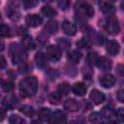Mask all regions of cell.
<instances>
[{"mask_svg":"<svg viewBox=\"0 0 124 124\" xmlns=\"http://www.w3.org/2000/svg\"><path fill=\"white\" fill-rule=\"evenodd\" d=\"M38 89V80L35 77H27L19 82V91L25 97L33 96Z\"/></svg>","mask_w":124,"mask_h":124,"instance_id":"obj_1","label":"cell"},{"mask_svg":"<svg viewBox=\"0 0 124 124\" xmlns=\"http://www.w3.org/2000/svg\"><path fill=\"white\" fill-rule=\"evenodd\" d=\"M100 24L102 25V27L108 33V34H111V35H116L119 33L120 31V26H119V23H118V20L116 17L112 16H109L108 17L103 19Z\"/></svg>","mask_w":124,"mask_h":124,"instance_id":"obj_2","label":"cell"},{"mask_svg":"<svg viewBox=\"0 0 124 124\" xmlns=\"http://www.w3.org/2000/svg\"><path fill=\"white\" fill-rule=\"evenodd\" d=\"M11 54H12V60L14 64H18L20 62H23L27 57L25 48L21 45H18V44L12 45Z\"/></svg>","mask_w":124,"mask_h":124,"instance_id":"obj_3","label":"cell"},{"mask_svg":"<svg viewBox=\"0 0 124 124\" xmlns=\"http://www.w3.org/2000/svg\"><path fill=\"white\" fill-rule=\"evenodd\" d=\"M76 12L81 16H86V17H91L94 15V9L92 6L86 2H78L75 6Z\"/></svg>","mask_w":124,"mask_h":124,"instance_id":"obj_4","label":"cell"},{"mask_svg":"<svg viewBox=\"0 0 124 124\" xmlns=\"http://www.w3.org/2000/svg\"><path fill=\"white\" fill-rule=\"evenodd\" d=\"M46 56L48 57V59H50L51 61H58L61 58V51L60 48L55 46H49L46 48Z\"/></svg>","mask_w":124,"mask_h":124,"instance_id":"obj_5","label":"cell"},{"mask_svg":"<svg viewBox=\"0 0 124 124\" xmlns=\"http://www.w3.org/2000/svg\"><path fill=\"white\" fill-rule=\"evenodd\" d=\"M100 83L105 88H110L115 83V78L112 75H110V74H106V75L101 77Z\"/></svg>","mask_w":124,"mask_h":124,"instance_id":"obj_6","label":"cell"},{"mask_svg":"<svg viewBox=\"0 0 124 124\" xmlns=\"http://www.w3.org/2000/svg\"><path fill=\"white\" fill-rule=\"evenodd\" d=\"M89 98L96 105H100V104H102L105 101V95H104V93H102L98 89H93L90 92V94H89Z\"/></svg>","mask_w":124,"mask_h":124,"instance_id":"obj_7","label":"cell"},{"mask_svg":"<svg viewBox=\"0 0 124 124\" xmlns=\"http://www.w3.org/2000/svg\"><path fill=\"white\" fill-rule=\"evenodd\" d=\"M62 29H63L64 33L68 36H74L77 33L76 25L69 20H64L62 22Z\"/></svg>","mask_w":124,"mask_h":124,"instance_id":"obj_8","label":"cell"},{"mask_svg":"<svg viewBox=\"0 0 124 124\" xmlns=\"http://www.w3.org/2000/svg\"><path fill=\"white\" fill-rule=\"evenodd\" d=\"M25 21L31 27H37V26L41 25V23L43 22V18L39 15H29L26 17Z\"/></svg>","mask_w":124,"mask_h":124,"instance_id":"obj_9","label":"cell"},{"mask_svg":"<svg viewBox=\"0 0 124 124\" xmlns=\"http://www.w3.org/2000/svg\"><path fill=\"white\" fill-rule=\"evenodd\" d=\"M95 63L97 67L103 71H107L111 68V61L107 57H98Z\"/></svg>","mask_w":124,"mask_h":124,"instance_id":"obj_10","label":"cell"},{"mask_svg":"<svg viewBox=\"0 0 124 124\" xmlns=\"http://www.w3.org/2000/svg\"><path fill=\"white\" fill-rule=\"evenodd\" d=\"M49 122H51V123H65V122H67V117H66L64 112L57 110L51 114V118H50Z\"/></svg>","mask_w":124,"mask_h":124,"instance_id":"obj_11","label":"cell"},{"mask_svg":"<svg viewBox=\"0 0 124 124\" xmlns=\"http://www.w3.org/2000/svg\"><path fill=\"white\" fill-rule=\"evenodd\" d=\"M107 52L110 55H116L118 54L119 50H120V46H119V44L115 41H109L108 44H107Z\"/></svg>","mask_w":124,"mask_h":124,"instance_id":"obj_12","label":"cell"},{"mask_svg":"<svg viewBox=\"0 0 124 124\" xmlns=\"http://www.w3.org/2000/svg\"><path fill=\"white\" fill-rule=\"evenodd\" d=\"M72 90H73V92L76 95H78V96H83V95H85L87 88H86V86H85L84 83H82V82H76L73 85Z\"/></svg>","mask_w":124,"mask_h":124,"instance_id":"obj_13","label":"cell"},{"mask_svg":"<svg viewBox=\"0 0 124 124\" xmlns=\"http://www.w3.org/2000/svg\"><path fill=\"white\" fill-rule=\"evenodd\" d=\"M79 108L78 103L75 99H68L64 102V108L69 111H77Z\"/></svg>","mask_w":124,"mask_h":124,"instance_id":"obj_14","label":"cell"},{"mask_svg":"<svg viewBox=\"0 0 124 124\" xmlns=\"http://www.w3.org/2000/svg\"><path fill=\"white\" fill-rule=\"evenodd\" d=\"M100 10L102 11L103 14L105 15H108V16H112L115 12V8L113 5H111L110 3H108V2H104L101 4L100 6Z\"/></svg>","mask_w":124,"mask_h":124,"instance_id":"obj_15","label":"cell"},{"mask_svg":"<svg viewBox=\"0 0 124 124\" xmlns=\"http://www.w3.org/2000/svg\"><path fill=\"white\" fill-rule=\"evenodd\" d=\"M51 111L48 109V108H41L39 111H38V118L41 120V121H49L50 118H51Z\"/></svg>","mask_w":124,"mask_h":124,"instance_id":"obj_16","label":"cell"},{"mask_svg":"<svg viewBox=\"0 0 124 124\" xmlns=\"http://www.w3.org/2000/svg\"><path fill=\"white\" fill-rule=\"evenodd\" d=\"M57 29H58V24L57 21L55 20H49L48 22H46L45 26V30L48 34H55L57 32Z\"/></svg>","mask_w":124,"mask_h":124,"instance_id":"obj_17","label":"cell"},{"mask_svg":"<svg viewBox=\"0 0 124 124\" xmlns=\"http://www.w3.org/2000/svg\"><path fill=\"white\" fill-rule=\"evenodd\" d=\"M21 46L25 49H33L35 46V43L30 36H24L21 40Z\"/></svg>","mask_w":124,"mask_h":124,"instance_id":"obj_18","label":"cell"},{"mask_svg":"<svg viewBox=\"0 0 124 124\" xmlns=\"http://www.w3.org/2000/svg\"><path fill=\"white\" fill-rule=\"evenodd\" d=\"M67 58L72 63H78L80 58H81V53L79 51H78V50H72V51H70L68 53Z\"/></svg>","mask_w":124,"mask_h":124,"instance_id":"obj_19","label":"cell"},{"mask_svg":"<svg viewBox=\"0 0 124 124\" xmlns=\"http://www.w3.org/2000/svg\"><path fill=\"white\" fill-rule=\"evenodd\" d=\"M35 61H36L37 66L40 67V68H44L46 65V55L43 52H38L36 54Z\"/></svg>","mask_w":124,"mask_h":124,"instance_id":"obj_20","label":"cell"},{"mask_svg":"<svg viewBox=\"0 0 124 124\" xmlns=\"http://www.w3.org/2000/svg\"><path fill=\"white\" fill-rule=\"evenodd\" d=\"M57 92L61 95V96H66L69 94L70 92V85L67 82H62L58 85L57 87Z\"/></svg>","mask_w":124,"mask_h":124,"instance_id":"obj_21","label":"cell"},{"mask_svg":"<svg viewBox=\"0 0 124 124\" xmlns=\"http://www.w3.org/2000/svg\"><path fill=\"white\" fill-rule=\"evenodd\" d=\"M61 95L56 91V92H52V93H50L49 94V96H48V101H49V103L50 104H52V105H58L59 103H60V101H61Z\"/></svg>","mask_w":124,"mask_h":124,"instance_id":"obj_22","label":"cell"},{"mask_svg":"<svg viewBox=\"0 0 124 124\" xmlns=\"http://www.w3.org/2000/svg\"><path fill=\"white\" fill-rule=\"evenodd\" d=\"M19 110L24 114V115H26V116H28V117H32L33 115H34V108H32V107H30V106H28V105H24V106H21L20 108H19Z\"/></svg>","mask_w":124,"mask_h":124,"instance_id":"obj_23","label":"cell"},{"mask_svg":"<svg viewBox=\"0 0 124 124\" xmlns=\"http://www.w3.org/2000/svg\"><path fill=\"white\" fill-rule=\"evenodd\" d=\"M42 13L46 16H47V17H52V16H54L56 15V11L53 8H51L50 6H47V5L46 6H44L42 8Z\"/></svg>","mask_w":124,"mask_h":124,"instance_id":"obj_24","label":"cell"},{"mask_svg":"<svg viewBox=\"0 0 124 124\" xmlns=\"http://www.w3.org/2000/svg\"><path fill=\"white\" fill-rule=\"evenodd\" d=\"M89 121L93 123H100L103 122V115L99 112H93L89 116Z\"/></svg>","mask_w":124,"mask_h":124,"instance_id":"obj_25","label":"cell"},{"mask_svg":"<svg viewBox=\"0 0 124 124\" xmlns=\"http://www.w3.org/2000/svg\"><path fill=\"white\" fill-rule=\"evenodd\" d=\"M9 122L12 124H21V123H25V120L16 114H12L9 117Z\"/></svg>","mask_w":124,"mask_h":124,"instance_id":"obj_26","label":"cell"},{"mask_svg":"<svg viewBox=\"0 0 124 124\" xmlns=\"http://www.w3.org/2000/svg\"><path fill=\"white\" fill-rule=\"evenodd\" d=\"M57 45H58L59 48H61V49H68V48L70 47V46H71V43H70V41H68L67 39L61 38V39L58 40Z\"/></svg>","mask_w":124,"mask_h":124,"instance_id":"obj_27","label":"cell"},{"mask_svg":"<svg viewBox=\"0 0 124 124\" xmlns=\"http://www.w3.org/2000/svg\"><path fill=\"white\" fill-rule=\"evenodd\" d=\"M1 87H2V89H3L4 91L10 92V91L13 90L14 84H13L11 81H9V80H1Z\"/></svg>","mask_w":124,"mask_h":124,"instance_id":"obj_28","label":"cell"},{"mask_svg":"<svg viewBox=\"0 0 124 124\" xmlns=\"http://www.w3.org/2000/svg\"><path fill=\"white\" fill-rule=\"evenodd\" d=\"M38 4V0H22V5L24 9H32Z\"/></svg>","mask_w":124,"mask_h":124,"instance_id":"obj_29","label":"cell"},{"mask_svg":"<svg viewBox=\"0 0 124 124\" xmlns=\"http://www.w3.org/2000/svg\"><path fill=\"white\" fill-rule=\"evenodd\" d=\"M8 15H9V16H10L12 19H17V18L19 17V12H18V10H17L16 8H15V7H11V8L9 9Z\"/></svg>","mask_w":124,"mask_h":124,"instance_id":"obj_30","label":"cell"},{"mask_svg":"<svg viewBox=\"0 0 124 124\" xmlns=\"http://www.w3.org/2000/svg\"><path fill=\"white\" fill-rule=\"evenodd\" d=\"M57 5L61 10H67L71 5V0H58Z\"/></svg>","mask_w":124,"mask_h":124,"instance_id":"obj_31","label":"cell"},{"mask_svg":"<svg viewBox=\"0 0 124 124\" xmlns=\"http://www.w3.org/2000/svg\"><path fill=\"white\" fill-rule=\"evenodd\" d=\"M9 35H10V28L5 24H1L0 25V37H7Z\"/></svg>","mask_w":124,"mask_h":124,"instance_id":"obj_32","label":"cell"},{"mask_svg":"<svg viewBox=\"0 0 124 124\" xmlns=\"http://www.w3.org/2000/svg\"><path fill=\"white\" fill-rule=\"evenodd\" d=\"M115 116H116V119L119 121V122H124V110L122 108H119L115 112H114Z\"/></svg>","mask_w":124,"mask_h":124,"instance_id":"obj_33","label":"cell"},{"mask_svg":"<svg viewBox=\"0 0 124 124\" xmlns=\"http://www.w3.org/2000/svg\"><path fill=\"white\" fill-rule=\"evenodd\" d=\"M77 46H78V47H80V48H88V47L90 46V44H89V42H88L87 40L81 39V40H79V41L77 43Z\"/></svg>","mask_w":124,"mask_h":124,"instance_id":"obj_34","label":"cell"},{"mask_svg":"<svg viewBox=\"0 0 124 124\" xmlns=\"http://www.w3.org/2000/svg\"><path fill=\"white\" fill-rule=\"evenodd\" d=\"M98 56H97V53L96 52H89L88 53V56H87V60L89 62V64H93L96 62Z\"/></svg>","mask_w":124,"mask_h":124,"instance_id":"obj_35","label":"cell"},{"mask_svg":"<svg viewBox=\"0 0 124 124\" xmlns=\"http://www.w3.org/2000/svg\"><path fill=\"white\" fill-rule=\"evenodd\" d=\"M116 96H117V99H118V101L122 103V102L124 101V91H123V89H120V90H118V92H117Z\"/></svg>","mask_w":124,"mask_h":124,"instance_id":"obj_36","label":"cell"},{"mask_svg":"<svg viewBox=\"0 0 124 124\" xmlns=\"http://www.w3.org/2000/svg\"><path fill=\"white\" fill-rule=\"evenodd\" d=\"M6 59L2 56V55H0V69H2V68H5L6 67Z\"/></svg>","mask_w":124,"mask_h":124,"instance_id":"obj_37","label":"cell"},{"mask_svg":"<svg viewBox=\"0 0 124 124\" xmlns=\"http://www.w3.org/2000/svg\"><path fill=\"white\" fill-rule=\"evenodd\" d=\"M5 116H6V111L3 108H0V121H3L4 118H5Z\"/></svg>","mask_w":124,"mask_h":124,"instance_id":"obj_38","label":"cell"},{"mask_svg":"<svg viewBox=\"0 0 124 124\" xmlns=\"http://www.w3.org/2000/svg\"><path fill=\"white\" fill-rule=\"evenodd\" d=\"M118 68H119V70H118V73H119V74L122 76V66H121V65H119V66H118Z\"/></svg>","mask_w":124,"mask_h":124,"instance_id":"obj_39","label":"cell"},{"mask_svg":"<svg viewBox=\"0 0 124 124\" xmlns=\"http://www.w3.org/2000/svg\"><path fill=\"white\" fill-rule=\"evenodd\" d=\"M93 1H94V2H95V3H99V2H100V1H101V0H93Z\"/></svg>","mask_w":124,"mask_h":124,"instance_id":"obj_40","label":"cell"},{"mask_svg":"<svg viewBox=\"0 0 124 124\" xmlns=\"http://www.w3.org/2000/svg\"><path fill=\"white\" fill-rule=\"evenodd\" d=\"M43 1H45V2H51V1H53V0H43Z\"/></svg>","mask_w":124,"mask_h":124,"instance_id":"obj_41","label":"cell"},{"mask_svg":"<svg viewBox=\"0 0 124 124\" xmlns=\"http://www.w3.org/2000/svg\"><path fill=\"white\" fill-rule=\"evenodd\" d=\"M110 1H116V0H110Z\"/></svg>","mask_w":124,"mask_h":124,"instance_id":"obj_42","label":"cell"}]
</instances>
